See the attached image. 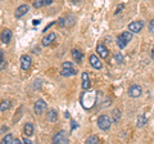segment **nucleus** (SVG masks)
Instances as JSON below:
<instances>
[{
	"label": "nucleus",
	"mask_w": 154,
	"mask_h": 144,
	"mask_svg": "<svg viewBox=\"0 0 154 144\" xmlns=\"http://www.w3.org/2000/svg\"><path fill=\"white\" fill-rule=\"evenodd\" d=\"M96 97H98V93L96 92H91V90H85L84 94L81 95V105L85 109H90L95 105L96 102Z\"/></svg>",
	"instance_id": "f257e3e1"
},
{
	"label": "nucleus",
	"mask_w": 154,
	"mask_h": 144,
	"mask_svg": "<svg viewBox=\"0 0 154 144\" xmlns=\"http://www.w3.org/2000/svg\"><path fill=\"white\" fill-rule=\"evenodd\" d=\"M132 40V32L131 31H125L117 37V45L119 49H125L126 45Z\"/></svg>",
	"instance_id": "f03ea898"
},
{
	"label": "nucleus",
	"mask_w": 154,
	"mask_h": 144,
	"mask_svg": "<svg viewBox=\"0 0 154 144\" xmlns=\"http://www.w3.org/2000/svg\"><path fill=\"white\" fill-rule=\"evenodd\" d=\"M60 75L63 77H69V76H75L77 75V71L73 67V64L71 62H63L62 63V71H60Z\"/></svg>",
	"instance_id": "7ed1b4c3"
},
{
	"label": "nucleus",
	"mask_w": 154,
	"mask_h": 144,
	"mask_svg": "<svg viewBox=\"0 0 154 144\" xmlns=\"http://www.w3.org/2000/svg\"><path fill=\"white\" fill-rule=\"evenodd\" d=\"M98 127L100 129V130L103 131H107L110 129V125H112V120H110V117H108L107 114H102V116L98 117Z\"/></svg>",
	"instance_id": "20e7f679"
},
{
	"label": "nucleus",
	"mask_w": 154,
	"mask_h": 144,
	"mask_svg": "<svg viewBox=\"0 0 154 144\" xmlns=\"http://www.w3.org/2000/svg\"><path fill=\"white\" fill-rule=\"evenodd\" d=\"M58 23H59L60 27H72L75 25V17L72 14H68L66 17H60L58 20Z\"/></svg>",
	"instance_id": "39448f33"
},
{
	"label": "nucleus",
	"mask_w": 154,
	"mask_h": 144,
	"mask_svg": "<svg viewBox=\"0 0 154 144\" xmlns=\"http://www.w3.org/2000/svg\"><path fill=\"white\" fill-rule=\"evenodd\" d=\"M141 93H143V89H141V86L140 85H131L128 88V92H127V94H128V97H131V98H139L141 95Z\"/></svg>",
	"instance_id": "423d86ee"
},
{
	"label": "nucleus",
	"mask_w": 154,
	"mask_h": 144,
	"mask_svg": "<svg viewBox=\"0 0 154 144\" xmlns=\"http://www.w3.org/2000/svg\"><path fill=\"white\" fill-rule=\"evenodd\" d=\"M53 142L57 143V144H66V143L69 142V139H68V135H67V133L62 130V131L58 133L54 138H53Z\"/></svg>",
	"instance_id": "0eeeda50"
},
{
	"label": "nucleus",
	"mask_w": 154,
	"mask_h": 144,
	"mask_svg": "<svg viewBox=\"0 0 154 144\" xmlns=\"http://www.w3.org/2000/svg\"><path fill=\"white\" fill-rule=\"evenodd\" d=\"M143 27H144V22L143 21H134V22H131L128 25L127 30L131 31L132 33H139L143 30Z\"/></svg>",
	"instance_id": "6e6552de"
},
{
	"label": "nucleus",
	"mask_w": 154,
	"mask_h": 144,
	"mask_svg": "<svg viewBox=\"0 0 154 144\" xmlns=\"http://www.w3.org/2000/svg\"><path fill=\"white\" fill-rule=\"evenodd\" d=\"M46 108H48L46 103L44 102V100H41V99L36 100L35 105H33V111H35V113H37V114H41V113H44V112L46 111Z\"/></svg>",
	"instance_id": "1a4fd4ad"
},
{
	"label": "nucleus",
	"mask_w": 154,
	"mask_h": 144,
	"mask_svg": "<svg viewBox=\"0 0 154 144\" xmlns=\"http://www.w3.org/2000/svg\"><path fill=\"white\" fill-rule=\"evenodd\" d=\"M31 64H32L31 57L27 55V54H23L21 57V68L23 71H28V70H30V67H31Z\"/></svg>",
	"instance_id": "9d476101"
},
{
	"label": "nucleus",
	"mask_w": 154,
	"mask_h": 144,
	"mask_svg": "<svg viewBox=\"0 0 154 144\" xmlns=\"http://www.w3.org/2000/svg\"><path fill=\"white\" fill-rule=\"evenodd\" d=\"M28 9H30V7L27 5V4H23V5H19L16 12H14V17L17 18V20H19V18H22L23 16H26V14L28 13Z\"/></svg>",
	"instance_id": "9b49d317"
},
{
	"label": "nucleus",
	"mask_w": 154,
	"mask_h": 144,
	"mask_svg": "<svg viewBox=\"0 0 154 144\" xmlns=\"http://www.w3.org/2000/svg\"><path fill=\"white\" fill-rule=\"evenodd\" d=\"M89 62H90L91 67H93V68H95V70H102V68H103V64H102V62H100V59L98 58V55L91 54L90 58H89Z\"/></svg>",
	"instance_id": "f8f14e48"
},
{
	"label": "nucleus",
	"mask_w": 154,
	"mask_h": 144,
	"mask_svg": "<svg viewBox=\"0 0 154 144\" xmlns=\"http://www.w3.org/2000/svg\"><path fill=\"white\" fill-rule=\"evenodd\" d=\"M96 52H98V54L100 55V58H103V59L108 58V55H109V52L103 42H99V44L96 45Z\"/></svg>",
	"instance_id": "ddd939ff"
},
{
	"label": "nucleus",
	"mask_w": 154,
	"mask_h": 144,
	"mask_svg": "<svg viewBox=\"0 0 154 144\" xmlns=\"http://www.w3.org/2000/svg\"><path fill=\"white\" fill-rule=\"evenodd\" d=\"M0 40H2V42H4V44H9L12 40V31L9 30V28L3 30L2 35H0Z\"/></svg>",
	"instance_id": "4468645a"
},
{
	"label": "nucleus",
	"mask_w": 154,
	"mask_h": 144,
	"mask_svg": "<svg viewBox=\"0 0 154 144\" xmlns=\"http://www.w3.org/2000/svg\"><path fill=\"white\" fill-rule=\"evenodd\" d=\"M55 40H57V35H55L54 32H50L49 35L45 36L44 39H42V45H44V46H49V45H51Z\"/></svg>",
	"instance_id": "2eb2a0df"
},
{
	"label": "nucleus",
	"mask_w": 154,
	"mask_h": 144,
	"mask_svg": "<svg viewBox=\"0 0 154 144\" xmlns=\"http://www.w3.org/2000/svg\"><path fill=\"white\" fill-rule=\"evenodd\" d=\"M71 54H72V58H73L77 63H81V62H82L84 54H82V52H81L80 49H72Z\"/></svg>",
	"instance_id": "dca6fc26"
},
{
	"label": "nucleus",
	"mask_w": 154,
	"mask_h": 144,
	"mask_svg": "<svg viewBox=\"0 0 154 144\" xmlns=\"http://www.w3.org/2000/svg\"><path fill=\"white\" fill-rule=\"evenodd\" d=\"M81 77H82V89L84 90L90 89V77H89L88 72H82Z\"/></svg>",
	"instance_id": "f3484780"
},
{
	"label": "nucleus",
	"mask_w": 154,
	"mask_h": 144,
	"mask_svg": "<svg viewBox=\"0 0 154 144\" xmlns=\"http://www.w3.org/2000/svg\"><path fill=\"white\" fill-rule=\"evenodd\" d=\"M23 131H25L26 136H32L33 133H35V127H33V125L31 122H27L25 125V127H23Z\"/></svg>",
	"instance_id": "a211bd4d"
},
{
	"label": "nucleus",
	"mask_w": 154,
	"mask_h": 144,
	"mask_svg": "<svg viewBox=\"0 0 154 144\" xmlns=\"http://www.w3.org/2000/svg\"><path fill=\"white\" fill-rule=\"evenodd\" d=\"M57 118H58V112L55 111V109H50V111L48 112V114H46V120L49 122H55Z\"/></svg>",
	"instance_id": "6ab92c4d"
},
{
	"label": "nucleus",
	"mask_w": 154,
	"mask_h": 144,
	"mask_svg": "<svg viewBox=\"0 0 154 144\" xmlns=\"http://www.w3.org/2000/svg\"><path fill=\"white\" fill-rule=\"evenodd\" d=\"M9 108H11V102H9V100H3V102H0V111L2 112L8 111Z\"/></svg>",
	"instance_id": "aec40b11"
},
{
	"label": "nucleus",
	"mask_w": 154,
	"mask_h": 144,
	"mask_svg": "<svg viewBox=\"0 0 154 144\" xmlns=\"http://www.w3.org/2000/svg\"><path fill=\"white\" fill-rule=\"evenodd\" d=\"M112 116H113V122L114 124H118L119 118H121V111H119V109H113Z\"/></svg>",
	"instance_id": "412c9836"
},
{
	"label": "nucleus",
	"mask_w": 154,
	"mask_h": 144,
	"mask_svg": "<svg viewBox=\"0 0 154 144\" xmlns=\"http://www.w3.org/2000/svg\"><path fill=\"white\" fill-rule=\"evenodd\" d=\"M146 122H148L146 117H145V116H143V114H140V116L137 117V122H136V125H137V127H143Z\"/></svg>",
	"instance_id": "4be33fe9"
},
{
	"label": "nucleus",
	"mask_w": 154,
	"mask_h": 144,
	"mask_svg": "<svg viewBox=\"0 0 154 144\" xmlns=\"http://www.w3.org/2000/svg\"><path fill=\"white\" fill-rule=\"evenodd\" d=\"M13 139H14L13 135H12L11 133H9V134H7V135L3 138L2 143H4V144H13Z\"/></svg>",
	"instance_id": "5701e85b"
},
{
	"label": "nucleus",
	"mask_w": 154,
	"mask_h": 144,
	"mask_svg": "<svg viewBox=\"0 0 154 144\" xmlns=\"http://www.w3.org/2000/svg\"><path fill=\"white\" fill-rule=\"evenodd\" d=\"M7 67V62H5V58H4V53L3 50H0V70L5 68Z\"/></svg>",
	"instance_id": "b1692460"
},
{
	"label": "nucleus",
	"mask_w": 154,
	"mask_h": 144,
	"mask_svg": "<svg viewBox=\"0 0 154 144\" xmlns=\"http://www.w3.org/2000/svg\"><path fill=\"white\" fill-rule=\"evenodd\" d=\"M32 5H33V8L38 9V8H41V7H44V5H45V0H35Z\"/></svg>",
	"instance_id": "393cba45"
},
{
	"label": "nucleus",
	"mask_w": 154,
	"mask_h": 144,
	"mask_svg": "<svg viewBox=\"0 0 154 144\" xmlns=\"http://www.w3.org/2000/svg\"><path fill=\"white\" fill-rule=\"evenodd\" d=\"M86 143L88 144H95V143H99V139H98V136H90V138L86 139Z\"/></svg>",
	"instance_id": "a878e982"
},
{
	"label": "nucleus",
	"mask_w": 154,
	"mask_h": 144,
	"mask_svg": "<svg viewBox=\"0 0 154 144\" xmlns=\"http://www.w3.org/2000/svg\"><path fill=\"white\" fill-rule=\"evenodd\" d=\"M114 58H116V61H117L118 64H122V63H123V57H122L121 53H116Z\"/></svg>",
	"instance_id": "bb28decb"
},
{
	"label": "nucleus",
	"mask_w": 154,
	"mask_h": 144,
	"mask_svg": "<svg viewBox=\"0 0 154 144\" xmlns=\"http://www.w3.org/2000/svg\"><path fill=\"white\" fill-rule=\"evenodd\" d=\"M149 31H150L152 33H154V20H152L150 22H149Z\"/></svg>",
	"instance_id": "cd10ccee"
},
{
	"label": "nucleus",
	"mask_w": 154,
	"mask_h": 144,
	"mask_svg": "<svg viewBox=\"0 0 154 144\" xmlns=\"http://www.w3.org/2000/svg\"><path fill=\"white\" fill-rule=\"evenodd\" d=\"M22 142H23V143H26V144H32V142H31V140H30V139H28V138H26V135L23 136Z\"/></svg>",
	"instance_id": "c85d7f7f"
},
{
	"label": "nucleus",
	"mask_w": 154,
	"mask_h": 144,
	"mask_svg": "<svg viewBox=\"0 0 154 144\" xmlns=\"http://www.w3.org/2000/svg\"><path fill=\"white\" fill-rule=\"evenodd\" d=\"M123 7H125V4H119V5L117 7V11H116V14H118L119 12H121V11H122V8H123Z\"/></svg>",
	"instance_id": "c756f323"
},
{
	"label": "nucleus",
	"mask_w": 154,
	"mask_h": 144,
	"mask_svg": "<svg viewBox=\"0 0 154 144\" xmlns=\"http://www.w3.org/2000/svg\"><path fill=\"white\" fill-rule=\"evenodd\" d=\"M53 2L54 0H45V5H50V4H53Z\"/></svg>",
	"instance_id": "7c9ffc66"
},
{
	"label": "nucleus",
	"mask_w": 154,
	"mask_h": 144,
	"mask_svg": "<svg viewBox=\"0 0 154 144\" xmlns=\"http://www.w3.org/2000/svg\"><path fill=\"white\" fill-rule=\"evenodd\" d=\"M13 144H21V140L19 139H13Z\"/></svg>",
	"instance_id": "2f4dec72"
},
{
	"label": "nucleus",
	"mask_w": 154,
	"mask_h": 144,
	"mask_svg": "<svg viewBox=\"0 0 154 144\" xmlns=\"http://www.w3.org/2000/svg\"><path fill=\"white\" fill-rule=\"evenodd\" d=\"M54 23H55V22H51V23H50V25H48V26H46V27L44 28V31H46V30H48V28H50V27H51L53 25H54Z\"/></svg>",
	"instance_id": "473e14b6"
},
{
	"label": "nucleus",
	"mask_w": 154,
	"mask_h": 144,
	"mask_svg": "<svg viewBox=\"0 0 154 144\" xmlns=\"http://www.w3.org/2000/svg\"><path fill=\"white\" fill-rule=\"evenodd\" d=\"M40 22H41L40 20H37V21H33L32 23H33V25H38V23H40Z\"/></svg>",
	"instance_id": "72a5a7b5"
},
{
	"label": "nucleus",
	"mask_w": 154,
	"mask_h": 144,
	"mask_svg": "<svg viewBox=\"0 0 154 144\" xmlns=\"http://www.w3.org/2000/svg\"><path fill=\"white\" fill-rule=\"evenodd\" d=\"M71 2L73 3V4H77V3H80V0H71Z\"/></svg>",
	"instance_id": "f704fd0d"
},
{
	"label": "nucleus",
	"mask_w": 154,
	"mask_h": 144,
	"mask_svg": "<svg viewBox=\"0 0 154 144\" xmlns=\"http://www.w3.org/2000/svg\"><path fill=\"white\" fill-rule=\"evenodd\" d=\"M64 116H66V117H67V118H69V113H68V111H67V112H66V113H64Z\"/></svg>",
	"instance_id": "c9c22d12"
},
{
	"label": "nucleus",
	"mask_w": 154,
	"mask_h": 144,
	"mask_svg": "<svg viewBox=\"0 0 154 144\" xmlns=\"http://www.w3.org/2000/svg\"><path fill=\"white\" fill-rule=\"evenodd\" d=\"M152 58L154 59V48H153V49H152Z\"/></svg>",
	"instance_id": "e433bc0d"
},
{
	"label": "nucleus",
	"mask_w": 154,
	"mask_h": 144,
	"mask_svg": "<svg viewBox=\"0 0 154 144\" xmlns=\"http://www.w3.org/2000/svg\"><path fill=\"white\" fill-rule=\"evenodd\" d=\"M0 2H4V0H0Z\"/></svg>",
	"instance_id": "4c0bfd02"
}]
</instances>
